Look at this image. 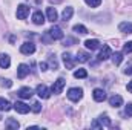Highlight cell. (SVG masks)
<instances>
[{
    "label": "cell",
    "instance_id": "6da1fadb",
    "mask_svg": "<svg viewBox=\"0 0 132 130\" xmlns=\"http://www.w3.org/2000/svg\"><path fill=\"white\" fill-rule=\"evenodd\" d=\"M111 126V119H109V116L104 113V115H101L98 119H95L92 124H91V127L92 129H101V127H109Z\"/></svg>",
    "mask_w": 132,
    "mask_h": 130
},
{
    "label": "cell",
    "instance_id": "7a4b0ae2",
    "mask_svg": "<svg viewBox=\"0 0 132 130\" xmlns=\"http://www.w3.org/2000/svg\"><path fill=\"white\" fill-rule=\"evenodd\" d=\"M68 98L71 101H74V103L80 101L83 98V89L81 87H72V89H69L68 90Z\"/></svg>",
    "mask_w": 132,
    "mask_h": 130
},
{
    "label": "cell",
    "instance_id": "3957f363",
    "mask_svg": "<svg viewBox=\"0 0 132 130\" xmlns=\"http://www.w3.org/2000/svg\"><path fill=\"white\" fill-rule=\"evenodd\" d=\"M35 94L42 98V99H48V98L51 97L52 92H51V89H49L48 86H45V84H38L37 89H35Z\"/></svg>",
    "mask_w": 132,
    "mask_h": 130
},
{
    "label": "cell",
    "instance_id": "277c9868",
    "mask_svg": "<svg viewBox=\"0 0 132 130\" xmlns=\"http://www.w3.org/2000/svg\"><path fill=\"white\" fill-rule=\"evenodd\" d=\"M65 84H66L65 78H59L57 81H54V84H52V87H51V92H52V94H55V95L62 94V90H63Z\"/></svg>",
    "mask_w": 132,
    "mask_h": 130
},
{
    "label": "cell",
    "instance_id": "5b68a950",
    "mask_svg": "<svg viewBox=\"0 0 132 130\" xmlns=\"http://www.w3.org/2000/svg\"><path fill=\"white\" fill-rule=\"evenodd\" d=\"M48 35L52 38V40H62L63 37H65V34H63V31L59 28V26H52L49 31H48Z\"/></svg>",
    "mask_w": 132,
    "mask_h": 130
},
{
    "label": "cell",
    "instance_id": "8992f818",
    "mask_svg": "<svg viewBox=\"0 0 132 130\" xmlns=\"http://www.w3.org/2000/svg\"><path fill=\"white\" fill-rule=\"evenodd\" d=\"M34 51H35V44H34L32 41H25V43L20 46V52L25 54V55L34 54Z\"/></svg>",
    "mask_w": 132,
    "mask_h": 130
},
{
    "label": "cell",
    "instance_id": "52a82bcc",
    "mask_svg": "<svg viewBox=\"0 0 132 130\" xmlns=\"http://www.w3.org/2000/svg\"><path fill=\"white\" fill-rule=\"evenodd\" d=\"M28 15H29V6L19 5V8H17V18L19 20H25Z\"/></svg>",
    "mask_w": 132,
    "mask_h": 130
},
{
    "label": "cell",
    "instance_id": "ba28073f",
    "mask_svg": "<svg viewBox=\"0 0 132 130\" xmlns=\"http://www.w3.org/2000/svg\"><path fill=\"white\" fill-rule=\"evenodd\" d=\"M14 109H15L19 113H22V115H25V113H28V112L31 110V107H29L28 104L22 103V101H17V103L14 104Z\"/></svg>",
    "mask_w": 132,
    "mask_h": 130
},
{
    "label": "cell",
    "instance_id": "9c48e42d",
    "mask_svg": "<svg viewBox=\"0 0 132 130\" xmlns=\"http://www.w3.org/2000/svg\"><path fill=\"white\" fill-rule=\"evenodd\" d=\"M62 58H63V63H65L66 69H72L74 64H75V60L72 58V55L69 54V52H65L63 55H62Z\"/></svg>",
    "mask_w": 132,
    "mask_h": 130
},
{
    "label": "cell",
    "instance_id": "30bf717a",
    "mask_svg": "<svg viewBox=\"0 0 132 130\" xmlns=\"http://www.w3.org/2000/svg\"><path fill=\"white\" fill-rule=\"evenodd\" d=\"M17 95L20 98H23V99H28V98H31L34 95V92L31 90V87H20L19 92H17Z\"/></svg>",
    "mask_w": 132,
    "mask_h": 130
},
{
    "label": "cell",
    "instance_id": "8fae6325",
    "mask_svg": "<svg viewBox=\"0 0 132 130\" xmlns=\"http://www.w3.org/2000/svg\"><path fill=\"white\" fill-rule=\"evenodd\" d=\"M111 55H112L111 48H109V46H103V48H101V51H100V54H98V60L104 61V60H108Z\"/></svg>",
    "mask_w": 132,
    "mask_h": 130
},
{
    "label": "cell",
    "instance_id": "7c38bea8",
    "mask_svg": "<svg viewBox=\"0 0 132 130\" xmlns=\"http://www.w3.org/2000/svg\"><path fill=\"white\" fill-rule=\"evenodd\" d=\"M92 97H94V99H95L97 103H103V101L106 99V92H104L103 89H94Z\"/></svg>",
    "mask_w": 132,
    "mask_h": 130
},
{
    "label": "cell",
    "instance_id": "4fadbf2b",
    "mask_svg": "<svg viewBox=\"0 0 132 130\" xmlns=\"http://www.w3.org/2000/svg\"><path fill=\"white\" fill-rule=\"evenodd\" d=\"M28 73H29V66L28 64H20L17 67V77H19L20 80H23Z\"/></svg>",
    "mask_w": 132,
    "mask_h": 130
},
{
    "label": "cell",
    "instance_id": "5bb4252c",
    "mask_svg": "<svg viewBox=\"0 0 132 130\" xmlns=\"http://www.w3.org/2000/svg\"><path fill=\"white\" fill-rule=\"evenodd\" d=\"M32 23L34 25H43L45 23V15L42 11H35L32 14Z\"/></svg>",
    "mask_w": 132,
    "mask_h": 130
},
{
    "label": "cell",
    "instance_id": "9a60e30c",
    "mask_svg": "<svg viewBox=\"0 0 132 130\" xmlns=\"http://www.w3.org/2000/svg\"><path fill=\"white\" fill-rule=\"evenodd\" d=\"M46 17H48V20L49 22H55L57 18H59V14H57V11H55V8H52V6H49L48 9H46Z\"/></svg>",
    "mask_w": 132,
    "mask_h": 130
},
{
    "label": "cell",
    "instance_id": "2e32d148",
    "mask_svg": "<svg viewBox=\"0 0 132 130\" xmlns=\"http://www.w3.org/2000/svg\"><path fill=\"white\" fill-rule=\"evenodd\" d=\"M109 104L112 106V107H120V106H123V98L120 97V95H112V97L109 98Z\"/></svg>",
    "mask_w": 132,
    "mask_h": 130
},
{
    "label": "cell",
    "instance_id": "e0dca14e",
    "mask_svg": "<svg viewBox=\"0 0 132 130\" xmlns=\"http://www.w3.org/2000/svg\"><path fill=\"white\" fill-rule=\"evenodd\" d=\"M89 54L88 52H85V51H78L77 52V57H75V61H78V63H86V61H89Z\"/></svg>",
    "mask_w": 132,
    "mask_h": 130
},
{
    "label": "cell",
    "instance_id": "ac0fdd59",
    "mask_svg": "<svg viewBox=\"0 0 132 130\" xmlns=\"http://www.w3.org/2000/svg\"><path fill=\"white\" fill-rule=\"evenodd\" d=\"M11 64V58L8 54H0V67L2 69H8Z\"/></svg>",
    "mask_w": 132,
    "mask_h": 130
},
{
    "label": "cell",
    "instance_id": "d6986e66",
    "mask_svg": "<svg viewBox=\"0 0 132 130\" xmlns=\"http://www.w3.org/2000/svg\"><path fill=\"white\" fill-rule=\"evenodd\" d=\"M118 29L125 34H132V23L131 22H123L118 25Z\"/></svg>",
    "mask_w": 132,
    "mask_h": 130
},
{
    "label": "cell",
    "instance_id": "ffe728a7",
    "mask_svg": "<svg viewBox=\"0 0 132 130\" xmlns=\"http://www.w3.org/2000/svg\"><path fill=\"white\" fill-rule=\"evenodd\" d=\"M85 46H86L88 49H91V51H95V49L100 46V41L98 40H95V38H92V40H86V41H85Z\"/></svg>",
    "mask_w": 132,
    "mask_h": 130
},
{
    "label": "cell",
    "instance_id": "44dd1931",
    "mask_svg": "<svg viewBox=\"0 0 132 130\" xmlns=\"http://www.w3.org/2000/svg\"><path fill=\"white\" fill-rule=\"evenodd\" d=\"M72 14H74V8L72 6H68L63 9V14H62V18L68 22V20H71V17H72Z\"/></svg>",
    "mask_w": 132,
    "mask_h": 130
},
{
    "label": "cell",
    "instance_id": "7402d4cb",
    "mask_svg": "<svg viewBox=\"0 0 132 130\" xmlns=\"http://www.w3.org/2000/svg\"><path fill=\"white\" fill-rule=\"evenodd\" d=\"M12 109V104L8 101V99H5V98H0V110H3V112H8V110H11Z\"/></svg>",
    "mask_w": 132,
    "mask_h": 130
},
{
    "label": "cell",
    "instance_id": "603a6c76",
    "mask_svg": "<svg viewBox=\"0 0 132 130\" xmlns=\"http://www.w3.org/2000/svg\"><path fill=\"white\" fill-rule=\"evenodd\" d=\"M5 126H6L8 129H14V130H17L20 124H19V121H17V119H14V118H9V119L6 121V124H5Z\"/></svg>",
    "mask_w": 132,
    "mask_h": 130
},
{
    "label": "cell",
    "instance_id": "cb8c5ba5",
    "mask_svg": "<svg viewBox=\"0 0 132 130\" xmlns=\"http://www.w3.org/2000/svg\"><path fill=\"white\" fill-rule=\"evenodd\" d=\"M111 57H112V63L115 66H118L121 63V60H123V54H121V52H115V54H112Z\"/></svg>",
    "mask_w": 132,
    "mask_h": 130
},
{
    "label": "cell",
    "instance_id": "d4e9b609",
    "mask_svg": "<svg viewBox=\"0 0 132 130\" xmlns=\"http://www.w3.org/2000/svg\"><path fill=\"white\" fill-rule=\"evenodd\" d=\"M74 32L85 35V34H88V28L83 26V25H75V26H74Z\"/></svg>",
    "mask_w": 132,
    "mask_h": 130
},
{
    "label": "cell",
    "instance_id": "484cf974",
    "mask_svg": "<svg viewBox=\"0 0 132 130\" xmlns=\"http://www.w3.org/2000/svg\"><path fill=\"white\" fill-rule=\"evenodd\" d=\"M74 77L75 78H86L88 77V72H86V69H77L74 72Z\"/></svg>",
    "mask_w": 132,
    "mask_h": 130
},
{
    "label": "cell",
    "instance_id": "4316f807",
    "mask_svg": "<svg viewBox=\"0 0 132 130\" xmlns=\"http://www.w3.org/2000/svg\"><path fill=\"white\" fill-rule=\"evenodd\" d=\"M85 3L91 8H97V6L101 5V0H85Z\"/></svg>",
    "mask_w": 132,
    "mask_h": 130
},
{
    "label": "cell",
    "instance_id": "83f0119b",
    "mask_svg": "<svg viewBox=\"0 0 132 130\" xmlns=\"http://www.w3.org/2000/svg\"><path fill=\"white\" fill-rule=\"evenodd\" d=\"M0 86L2 87H11L12 86V81L8 80V78H0Z\"/></svg>",
    "mask_w": 132,
    "mask_h": 130
},
{
    "label": "cell",
    "instance_id": "f1b7e54d",
    "mask_svg": "<svg viewBox=\"0 0 132 130\" xmlns=\"http://www.w3.org/2000/svg\"><path fill=\"white\" fill-rule=\"evenodd\" d=\"M63 44H65V46H72V44H77V40H75V38H72V37H66V40L63 41Z\"/></svg>",
    "mask_w": 132,
    "mask_h": 130
},
{
    "label": "cell",
    "instance_id": "f546056e",
    "mask_svg": "<svg viewBox=\"0 0 132 130\" xmlns=\"http://www.w3.org/2000/svg\"><path fill=\"white\" fill-rule=\"evenodd\" d=\"M49 64H51V67H52L54 70L59 67V63H57V60H55V57H54V55H49Z\"/></svg>",
    "mask_w": 132,
    "mask_h": 130
},
{
    "label": "cell",
    "instance_id": "4dcf8cb0",
    "mask_svg": "<svg viewBox=\"0 0 132 130\" xmlns=\"http://www.w3.org/2000/svg\"><path fill=\"white\" fill-rule=\"evenodd\" d=\"M123 52H125V54H131L132 52V41L125 43V46H123Z\"/></svg>",
    "mask_w": 132,
    "mask_h": 130
},
{
    "label": "cell",
    "instance_id": "1f68e13d",
    "mask_svg": "<svg viewBox=\"0 0 132 130\" xmlns=\"http://www.w3.org/2000/svg\"><path fill=\"white\" fill-rule=\"evenodd\" d=\"M31 110H32L34 113H40V110H42V106H40V103H34L32 107H31Z\"/></svg>",
    "mask_w": 132,
    "mask_h": 130
},
{
    "label": "cell",
    "instance_id": "d6a6232c",
    "mask_svg": "<svg viewBox=\"0 0 132 130\" xmlns=\"http://www.w3.org/2000/svg\"><path fill=\"white\" fill-rule=\"evenodd\" d=\"M125 73H126V75H132V61H129V64H126Z\"/></svg>",
    "mask_w": 132,
    "mask_h": 130
},
{
    "label": "cell",
    "instance_id": "836d02e7",
    "mask_svg": "<svg viewBox=\"0 0 132 130\" xmlns=\"http://www.w3.org/2000/svg\"><path fill=\"white\" fill-rule=\"evenodd\" d=\"M125 112H126V115H128V116H131V118H132V103H129V104L126 106Z\"/></svg>",
    "mask_w": 132,
    "mask_h": 130
},
{
    "label": "cell",
    "instance_id": "e575fe53",
    "mask_svg": "<svg viewBox=\"0 0 132 130\" xmlns=\"http://www.w3.org/2000/svg\"><path fill=\"white\" fill-rule=\"evenodd\" d=\"M29 5H34V6H40V5H42V0H29Z\"/></svg>",
    "mask_w": 132,
    "mask_h": 130
},
{
    "label": "cell",
    "instance_id": "d590c367",
    "mask_svg": "<svg viewBox=\"0 0 132 130\" xmlns=\"http://www.w3.org/2000/svg\"><path fill=\"white\" fill-rule=\"evenodd\" d=\"M40 69L42 70H48V63H40Z\"/></svg>",
    "mask_w": 132,
    "mask_h": 130
},
{
    "label": "cell",
    "instance_id": "8d00e7d4",
    "mask_svg": "<svg viewBox=\"0 0 132 130\" xmlns=\"http://www.w3.org/2000/svg\"><path fill=\"white\" fill-rule=\"evenodd\" d=\"M128 90H129V92L132 94V81L129 83V84H128Z\"/></svg>",
    "mask_w": 132,
    "mask_h": 130
},
{
    "label": "cell",
    "instance_id": "74e56055",
    "mask_svg": "<svg viewBox=\"0 0 132 130\" xmlns=\"http://www.w3.org/2000/svg\"><path fill=\"white\" fill-rule=\"evenodd\" d=\"M51 3H60V2H63V0H49Z\"/></svg>",
    "mask_w": 132,
    "mask_h": 130
}]
</instances>
